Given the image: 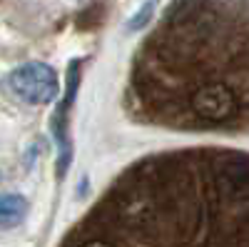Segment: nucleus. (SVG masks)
<instances>
[{"label": "nucleus", "mask_w": 249, "mask_h": 247, "mask_svg": "<svg viewBox=\"0 0 249 247\" xmlns=\"http://www.w3.org/2000/svg\"><path fill=\"white\" fill-rule=\"evenodd\" d=\"M10 90L28 105H48L57 95V75L45 63H25L8 75Z\"/></svg>", "instance_id": "nucleus-1"}, {"label": "nucleus", "mask_w": 249, "mask_h": 247, "mask_svg": "<svg viewBox=\"0 0 249 247\" xmlns=\"http://www.w3.org/2000/svg\"><path fill=\"white\" fill-rule=\"evenodd\" d=\"M77 70L80 65H70L68 70V93L65 97H62L60 102V108L55 110L53 115V133H55V142H57V148H60V157H57V175L62 177L68 172V165H70V140H68V110L72 105V97L77 93Z\"/></svg>", "instance_id": "nucleus-2"}, {"label": "nucleus", "mask_w": 249, "mask_h": 247, "mask_svg": "<svg viewBox=\"0 0 249 247\" xmlns=\"http://www.w3.org/2000/svg\"><path fill=\"white\" fill-rule=\"evenodd\" d=\"M30 205L18 192H3L0 195V230H10L25 220Z\"/></svg>", "instance_id": "nucleus-3"}, {"label": "nucleus", "mask_w": 249, "mask_h": 247, "mask_svg": "<svg viewBox=\"0 0 249 247\" xmlns=\"http://www.w3.org/2000/svg\"><path fill=\"white\" fill-rule=\"evenodd\" d=\"M157 3H160V0H144V3L132 13V18L127 20V30H142L147 23H152L155 10H157Z\"/></svg>", "instance_id": "nucleus-4"}]
</instances>
